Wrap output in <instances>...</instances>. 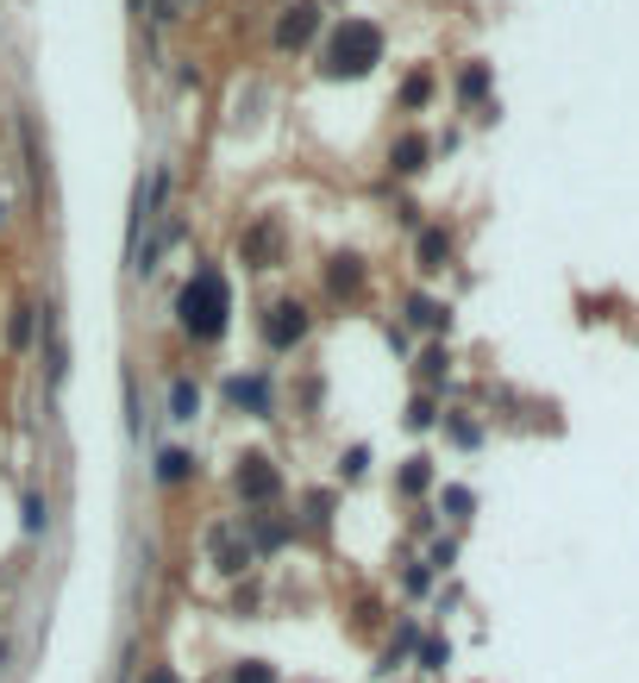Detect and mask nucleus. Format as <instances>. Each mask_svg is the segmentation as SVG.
I'll return each mask as SVG.
<instances>
[{
    "mask_svg": "<svg viewBox=\"0 0 639 683\" xmlns=\"http://www.w3.org/2000/svg\"><path fill=\"white\" fill-rule=\"evenodd\" d=\"M175 313H182V332H189V339H220V332H226V313H233V289H226V276L213 270V264H201V270L182 282Z\"/></svg>",
    "mask_w": 639,
    "mask_h": 683,
    "instance_id": "1",
    "label": "nucleus"
},
{
    "mask_svg": "<svg viewBox=\"0 0 639 683\" xmlns=\"http://www.w3.org/2000/svg\"><path fill=\"white\" fill-rule=\"evenodd\" d=\"M383 63V32L370 20H345L339 32H332V44H327V76H345V82H358V76H370Z\"/></svg>",
    "mask_w": 639,
    "mask_h": 683,
    "instance_id": "2",
    "label": "nucleus"
},
{
    "mask_svg": "<svg viewBox=\"0 0 639 683\" xmlns=\"http://www.w3.org/2000/svg\"><path fill=\"white\" fill-rule=\"evenodd\" d=\"M233 489L252 508H270L276 495H283V470H276L264 451H245V458H238V470H233Z\"/></svg>",
    "mask_w": 639,
    "mask_h": 683,
    "instance_id": "3",
    "label": "nucleus"
},
{
    "mask_svg": "<svg viewBox=\"0 0 639 683\" xmlns=\"http://www.w3.org/2000/svg\"><path fill=\"white\" fill-rule=\"evenodd\" d=\"M207 558H213V570H226V577H238V570L252 565L257 552H252V540H245V521H213L207 527Z\"/></svg>",
    "mask_w": 639,
    "mask_h": 683,
    "instance_id": "4",
    "label": "nucleus"
},
{
    "mask_svg": "<svg viewBox=\"0 0 639 683\" xmlns=\"http://www.w3.org/2000/svg\"><path fill=\"white\" fill-rule=\"evenodd\" d=\"M264 339H270L276 352H295V345L308 339V308H301V301H276V308L264 313Z\"/></svg>",
    "mask_w": 639,
    "mask_h": 683,
    "instance_id": "5",
    "label": "nucleus"
},
{
    "mask_svg": "<svg viewBox=\"0 0 639 683\" xmlns=\"http://www.w3.org/2000/svg\"><path fill=\"white\" fill-rule=\"evenodd\" d=\"M313 25H320V7H313V0L283 7V20H276V51H301V44L313 39Z\"/></svg>",
    "mask_w": 639,
    "mask_h": 683,
    "instance_id": "6",
    "label": "nucleus"
},
{
    "mask_svg": "<svg viewBox=\"0 0 639 683\" xmlns=\"http://www.w3.org/2000/svg\"><path fill=\"white\" fill-rule=\"evenodd\" d=\"M276 252H283V226L257 220L252 233H245V264H276Z\"/></svg>",
    "mask_w": 639,
    "mask_h": 683,
    "instance_id": "7",
    "label": "nucleus"
},
{
    "mask_svg": "<svg viewBox=\"0 0 639 683\" xmlns=\"http://www.w3.org/2000/svg\"><path fill=\"white\" fill-rule=\"evenodd\" d=\"M327 289L332 295H358V289H364V257H351V252L332 257V264H327Z\"/></svg>",
    "mask_w": 639,
    "mask_h": 683,
    "instance_id": "8",
    "label": "nucleus"
},
{
    "mask_svg": "<svg viewBox=\"0 0 639 683\" xmlns=\"http://www.w3.org/2000/svg\"><path fill=\"white\" fill-rule=\"evenodd\" d=\"M226 395H233V408L270 414V383H264V376H233V383H226Z\"/></svg>",
    "mask_w": 639,
    "mask_h": 683,
    "instance_id": "9",
    "label": "nucleus"
},
{
    "mask_svg": "<svg viewBox=\"0 0 639 683\" xmlns=\"http://www.w3.org/2000/svg\"><path fill=\"white\" fill-rule=\"evenodd\" d=\"M388 163H395L402 177H414V170H426V138H420V132L395 138V151H388Z\"/></svg>",
    "mask_w": 639,
    "mask_h": 683,
    "instance_id": "10",
    "label": "nucleus"
},
{
    "mask_svg": "<svg viewBox=\"0 0 639 683\" xmlns=\"http://www.w3.org/2000/svg\"><path fill=\"white\" fill-rule=\"evenodd\" d=\"M201 414V389H194V376H175L170 383V420H194Z\"/></svg>",
    "mask_w": 639,
    "mask_h": 683,
    "instance_id": "11",
    "label": "nucleus"
},
{
    "mask_svg": "<svg viewBox=\"0 0 639 683\" xmlns=\"http://www.w3.org/2000/svg\"><path fill=\"white\" fill-rule=\"evenodd\" d=\"M446 257H451V238L439 233V226H426V233H420V270H426V276L446 270Z\"/></svg>",
    "mask_w": 639,
    "mask_h": 683,
    "instance_id": "12",
    "label": "nucleus"
},
{
    "mask_svg": "<svg viewBox=\"0 0 639 683\" xmlns=\"http://www.w3.org/2000/svg\"><path fill=\"white\" fill-rule=\"evenodd\" d=\"M189 477H194V458H189V451H163V458H157V483H163V489L189 483Z\"/></svg>",
    "mask_w": 639,
    "mask_h": 683,
    "instance_id": "13",
    "label": "nucleus"
},
{
    "mask_svg": "<svg viewBox=\"0 0 639 683\" xmlns=\"http://www.w3.org/2000/svg\"><path fill=\"white\" fill-rule=\"evenodd\" d=\"M407 320L426 327V332H439V327H446V308H439V301H426V295H414V301H407Z\"/></svg>",
    "mask_w": 639,
    "mask_h": 683,
    "instance_id": "14",
    "label": "nucleus"
},
{
    "mask_svg": "<svg viewBox=\"0 0 639 683\" xmlns=\"http://www.w3.org/2000/svg\"><path fill=\"white\" fill-rule=\"evenodd\" d=\"M426 483H433V465H426V458H407L402 477H395V489H402V495H420Z\"/></svg>",
    "mask_w": 639,
    "mask_h": 683,
    "instance_id": "15",
    "label": "nucleus"
},
{
    "mask_svg": "<svg viewBox=\"0 0 639 683\" xmlns=\"http://www.w3.org/2000/svg\"><path fill=\"white\" fill-rule=\"evenodd\" d=\"M458 95H465V100H483L489 95V70H483V63H470L465 76H458Z\"/></svg>",
    "mask_w": 639,
    "mask_h": 683,
    "instance_id": "16",
    "label": "nucleus"
},
{
    "mask_svg": "<svg viewBox=\"0 0 639 683\" xmlns=\"http://www.w3.org/2000/svg\"><path fill=\"white\" fill-rule=\"evenodd\" d=\"M233 683H276V671L264 659H245V664H233Z\"/></svg>",
    "mask_w": 639,
    "mask_h": 683,
    "instance_id": "17",
    "label": "nucleus"
},
{
    "mask_svg": "<svg viewBox=\"0 0 639 683\" xmlns=\"http://www.w3.org/2000/svg\"><path fill=\"white\" fill-rule=\"evenodd\" d=\"M44 521H51V508H44V495H25V533H32V540L44 533Z\"/></svg>",
    "mask_w": 639,
    "mask_h": 683,
    "instance_id": "18",
    "label": "nucleus"
},
{
    "mask_svg": "<svg viewBox=\"0 0 639 683\" xmlns=\"http://www.w3.org/2000/svg\"><path fill=\"white\" fill-rule=\"evenodd\" d=\"M32 313H39V308H13V327H7L13 345H32Z\"/></svg>",
    "mask_w": 639,
    "mask_h": 683,
    "instance_id": "19",
    "label": "nucleus"
},
{
    "mask_svg": "<svg viewBox=\"0 0 639 683\" xmlns=\"http://www.w3.org/2000/svg\"><path fill=\"white\" fill-rule=\"evenodd\" d=\"M470 508H477L470 489H446V514H451V521H470Z\"/></svg>",
    "mask_w": 639,
    "mask_h": 683,
    "instance_id": "20",
    "label": "nucleus"
},
{
    "mask_svg": "<svg viewBox=\"0 0 639 683\" xmlns=\"http://www.w3.org/2000/svg\"><path fill=\"white\" fill-rule=\"evenodd\" d=\"M446 659H451L446 640H426V645H420V664H426V671H446Z\"/></svg>",
    "mask_w": 639,
    "mask_h": 683,
    "instance_id": "21",
    "label": "nucleus"
},
{
    "mask_svg": "<svg viewBox=\"0 0 639 683\" xmlns=\"http://www.w3.org/2000/svg\"><path fill=\"white\" fill-rule=\"evenodd\" d=\"M426 95H433V76H407V88H402V100H407V107H420Z\"/></svg>",
    "mask_w": 639,
    "mask_h": 683,
    "instance_id": "22",
    "label": "nucleus"
},
{
    "mask_svg": "<svg viewBox=\"0 0 639 683\" xmlns=\"http://www.w3.org/2000/svg\"><path fill=\"white\" fill-rule=\"evenodd\" d=\"M364 465H370V451H364V446H351L345 458H339V470H345V477H364Z\"/></svg>",
    "mask_w": 639,
    "mask_h": 683,
    "instance_id": "23",
    "label": "nucleus"
},
{
    "mask_svg": "<svg viewBox=\"0 0 639 683\" xmlns=\"http://www.w3.org/2000/svg\"><path fill=\"white\" fill-rule=\"evenodd\" d=\"M420 376H426V383H439V376H446V352H426L420 357Z\"/></svg>",
    "mask_w": 639,
    "mask_h": 683,
    "instance_id": "24",
    "label": "nucleus"
},
{
    "mask_svg": "<svg viewBox=\"0 0 639 683\" xmlns=\"http://www.w3.org/2000/svg\"><path fill=\"white\" fill-rule=\"evenodd\" d=\"M407 427H433V402H426V395L407 408Z\"/></svg>",
    "mask_w": 639,
    "mask_h": 683,
    "instance_id": "25",
    "label": "nucleus"
},
{
    "mask_svg": "<svg viewBox=\"0 0 639 683\" xmlns=\"http://www.w3.org/2000/svg\"><path fill=\"white\" fill-rule=\"evenodd\" d=\"M327 514H332V495H308V521H313V527H320Z\"/></svg>",
    "mask_w": 639,
    "mask_h": 683,
    "instance_id": "26",
    "label": "nucleus"
},
{
    "mask_svg": "<svg viewBox=\"0 0 639 683\" xmlns=\"http://www.w3.org/2000/svg\"><path fill=\"white\" fill-rule=\"evenodd\" d=\"M145 683H182V677H175L170 664H151V671H145Z\"/></svg>",
    "mask_w": 639,
    "mask_h": 683,
    "instance_id": "27",
    "label": "nucleus"
},
{
    "mask_svg": "<svg viewBox=\"0 0 639 683\" xmlns=\"http://www.w3.org/2000/svg\"><path fill=\"white\" fill-rule=\"evenodd\" d=\"M132 13H145V0H132Z\"/></svg>",
    "mask_w": 639,
    "mask_h": 683,
    "instance_id": "28",
    "label": "nucleus"
}]
</instances>
